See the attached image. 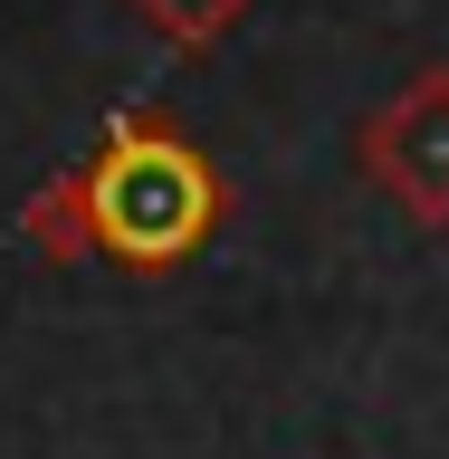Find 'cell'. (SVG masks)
<instances>
[{"mask_svg":"<svg viewBox=\"0 0 449 459\" xmlns=\"http://www.w3.org/2000/svg\"><path fill=\"white\" fill-rule=\"evenodd\" d=\"M354 172L402 201V221L449 230V57L411 67L383 106L354 125Z\"/></svg>","mask_w":449,"mask_h":459,"instance_id":"2","label":"cell"},{"mask_svg":"<svg viewBox=\"0 0 449 459\" xmlns=\"http://www.w3.org/2000/svg\"><path fill=\"white\" fill-rule=\"evenodd\" d=\"M125 10H134L163 48H220L229 29L258 10V0H125Z\"/></svg>","mask_w":449,"mask_h":459,"instance_id":"4","label":"cell"},{"mask_svg":"<svg viewBox=\"0 0 449 459\" xmlns=\"http://www.w3.org/2000/svg\"><path fill=\"white\" fill-rule=\"evenodd\" d=\"M86 182V230H96V258L134 268V278H163L192 249H211V230L229 221V172L201 153L163 106H125L96 134V153L77 163Z\"/></svg>","mask_w":449,"mask_h":459,"instance_id":"1","label":"cell"},{"mask_svg":"<svg viewBox=\"0 0 449 459\" xmlns=\"http://www.w3.org/2000/svg\"><path fill=\"white\" fill-rule=\"evenodd\" d=\"M20 230H29V249L48 258V268H67V258H96V230H86V182H77V163H67V172H48V182L29 192Z\"/></svg>","mask_w":449,"mask_h":459,"instance_id":"3","label":"cell"}]
</instances>
